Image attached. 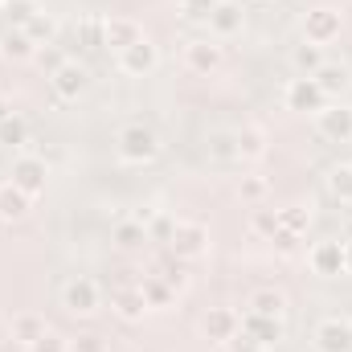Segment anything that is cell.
<instances>
[{"label":"cell","instance_id":"obj_17","mask_svg":"<svg viewBox=\"0 0 352 352\" xmlns=\"http://www.w3.org/2000/svg\"><path fill=\"white\" fill-rule=\"evenodd\" d=\"M184 66L197 70V74H213L221 66V45H213V41H188L184 45Z\"/></svg>","mask_w":352,"mask_h":352},{"label":"cell","instance_id":"obj_18","mask_svg":"<svg viewBox=\"0 0 352 352\" xmlns=\"http://www.w3.org/2000/svg\"><path fill=\"white\" fill-rule=\"evenodd\" d=\"M50 328H45V316H37V311H16L12 316V324H8V336H12V344H21V349H29L37 336H45Z\"/></svg>","mask_w":352,"mask_h":352},{"label":"cell","instance_id":"obj_13","mask_svg":"<svg viewBox=\"0 0 352 352\" xmlns=\"http://www.w3.org/2000/svg\"><path fill=\"white\" fill-rule=\"evenodd\" d=\"M242 332H250V336H254L258 344H266V349L283 344V336H287L283 320H274V316H258V311H242Z\"/></svg>","mask_w":352,"mask_h":352},{"label":"cell","instance_id":"obj_24","mask_svg":"<svg viewBox=\"0 0 352 352\" xmlns=\"http://www.w3.org/2000/svg\"><path fill=\"white\" fill-rule=\"evenodd\" d=\"M238 156L242 160H263L266 156V131L263 127H238Z\"/></svg>","mask_w":352,"mask_h":352},{"label":"cell","instance_id":"obj_38","mask_svg":"<svg viewBox=\"0 0 352 352\" xmlns=\"http://www.w3.org/2000/svg\"><path fill=\"white\" fill-rule=\"evenodd\" d=\"M270 242H274V250H278L283 258L299 254V246H303V238H299V234H291V230H274V234H270Z\"/></svg>","mask_w":352,"mask_h":352},{"label":"cell","instance_id":"obj_46","mask_svg":"<svg viewBox=\"0 0 352 352\" xmlns=\"http://www.w3.org/2000/svg\"><path fill=\"white\" fill-rule=\"evenodd\" d=\"M0 8H4V0H0Z\"/></svg>","mask_w":352,"mask_h":352},{"label":"cell","instance_id":"obj_15","mask_svg":"<svg viewBox=\"0 0 352 352\" xmlns=\"http://www.w3.org/2000/svg\"><path fill=\"white\" fill-rule=\"evenodd\" d=\"M311 78L320 82V90H324L328 98H340V94H349V87H352V70L344 62H324Z\"/></svg>","mask_w":352,"mask_h":352},{"label":"cell","instance_id":"obj_45","mask_svg":"<svg viewBox=\"0 0 352 352\" xmlns=\"http://www.w3.org/2000/svg\"><path fill=\"white\" fill-rule=\"evenodd\" d=\"M349 238H352V221H349Z\"/></svg>","mask_w":352,"mask_h":352},{"label":"cell","instance_id":"obj_11","mask_svg":"<svg viewBox=\"0 0 352 352\" xmlns=\"http://www.w3.org/2000/svg\"><path fill=\"white\" fill-rule=\"evenodd\" d=\"M311 270L324 274V278H336L344 274V242L340 238H324L311 246Z\"/></svg>","mask_w":352,"mask_h":352},{"label":"cell","instance_id":"obj_5","mask_svg":"<svg viewBox=\"0 0 352 352\" xmlns=\"http://www.w3.org/2000/svg\"><path fill=\"white\" fill-rule=\"evenodd\" d=\"M283 98H287V107H291V111H303V115H316V111H324V107H328V94L320 90V82H316V78H303V74L287 82Z\"/></svg>","mask_w":352,"mask_h":352},{"label":"cell","instance_id":"obj_42","mask_svg":"<svg viewBox=\"0 0 352 352\" xmlns=\"http://www.w3.org/2000/svg\"><path fill=\"white\" fill-rule=\"evenodd\" d=\"M70 352H107V344H102V336H78Z\"/></svg>","mask_w":352,"mask_h":352},{"label":"cell","instance_id":"obj_27","mask_svg":"<svg viewBox=\"0 0 352 352\" xmlns=\"http://www.w3.org/2000/svg\"><path fill=\"white\" fill-rule=\"evenodd\" d=\"M291 62H295V70L303 74V78H311L328 58H324V45H311V41H303V45H295V54H291Z\"/></svg>","mask_w":352,"mask_h":352},{"label":"cell","instance_id":"obj_9","mask_svg":"<svg viewBox=\"0 0 352 352\" xmlns=\"http://www.w3.org/2000/svg\"><path fill=\"white\" fill-rule=\"evenodd\" d=\"M87 82H90V74H87V66H78V62H62V66L50 74L54 94H58V98H66V102H74V98L87 90Z\"/></svg>","mask_w":352,"mask_h":352},{"label":"cell","instance_id":"obj_8","mask_svg":"<svg viewBox=\"0 0 352 352\" xmlns=\"http://www.w3.org/2000/svg\"><path fill=\"white\" fill-rule=\"evenodd\" d=\"M316 349L320 352H352V320L328 316L316 324Z\"/></svg>","mask_w":352,"mask_h":352},{"label":"cell","instance_id":"obj_33","mask_svg":"<svg viewBox=\"0 0 352 352\" xmlns=\"http://www.w3.org/2000/svg\"><path fill=\"white\" fill-rule=\"evenodd\" d=\"M140 291H144L148 307H164V303H173V295H176L164 278H144V287H140Z\"/></svg>","mask_w":352,"mask_h":352},{"label":"cell","instance_id":"obj_28","mask_svg":"<svg viewBox=\"0 0 352 352\" xmlns=\"http://www.w3.org/2000/svg\"><path fill=\"white\" fill-rule=\"evenodd\" d=\"M0 12L8 16V25H12V29H25V25H29L37 12H45V8H41V0H4V8H0Z\"/></svg>","mask_w":352,"mask_h":352},{"label":"cell","instance_id":"obj_19","mask_svg":"<svg viewBox=\"0 0 352 352\" xmlns=\"http://www.w3.org/2000/svg\"><path fill=\"white\" fill-rule=\"evenodd\" d=\"M33 54H37V45H33V37H29L25 29H12V25H8V29L0 33V58H4V62H29Z\"/></svg>","mask_w":352,"mask_h":352},{"label":"cell","instance_id":"obj_12","mask_svg":"<svg viewBox=\"0 0 352 352\" xmlns=\"http://www.w3.org/2000/svg\"><path fill=\"white\" fill-rule=\"evenodd\" d=\"M140 37H144L140 21H131V16H107V29H102V45H107V50L123 54V50H131Z\"/></svg>","mask_w":352,"mask_h":352},{"label":"cell","instance_id":"obj_22","mask_svg":"<svg viewBox=\"0 0 352 352\" xmlns=\"http://www.w3.org/2000/svg\"><path fill=\"white\" fill-rule=\"evenodd\" d=\"M115 311L123 316V320H144V311H148V299H144V291L140 287H123V291H115Z\"/></svg>","mask_w":352,"mask_h":352},{"label":"cell","instance_id":"obj_39","mask_svg":"<svg viewBox=\"0 0 352 352\" xmlns=\"http://www.w3.org/2000/svg\"><path fill=\"white\" fill-rule=\"evenodd\" d=\"M226 349H230V352H270L266 344H258V340H254L250 332H242V328H238V332H234V336L226 340Z\"/></svg>","mask_w":352,"mask_h":352},{"label":"cell","instance_id":"obj_44","mask_svg":"<svg viewBox=\"0 0 352 352\" xmlns=\"http://www.w3.org/2000/svg\"><path fill=\"white\" fill-rule=\"evenodd\" d=\"M8 115H12V107H8V98H4V94H0V123H4V119H8Z\"/></svg>","mask_w":352,"mask_h":352},{"label":"cell","instance_id":"obj_23","mask_svg":"<svg viewBox=\"0 0 352 352\" xmlns=\"http://www.w3.org/2000/svg\"><path fill=\"white\" fill-rule=\"evenodd\" d=\"M144 242H148V226H144V221H135V217H119V221H115V246L135 250V246H144Z\"/></svg>","mask_w":352,"mask_h":352},{"label":"cell","instance_id":"obj_20","mask_svg":"<svg viewBox=\"0 0 352 352\" xmlns=\"http://www.w3.org/2000/svg\"><path fill=\"white\" fill-rule=\"evenodd\" d=\"M205 148H209V160H217V164H242V156H238V135H234V131H213V135L205 140Z\"/></svg>","mask_w":352,"mask_h":352},{"label":"cell","instance_id":"obj_31","mask_svg":"<svg viewBox=\"0 0 352 352\" xmlns=\"http://www.w3.org/2000/svg\"><path fill=\"white\" fill-rule=\"evenodd\" d=\"M328 192L336 201H352V164H332L328 168Z\"/></svg>","mask_w":352,"mask_h":352},{"label":"cell","instance_id":"obj_43","mask_svg":"<svg viewBox=\"0 0 352 352\" xmlns=\"http://www.w3.org/2000/svg\"><path fill=\"white\" fill-rule=\"evenodd\" d=\"M344 270H349V274H352V238H349V242H344Z\"/></svg>","mask_w":352,"mask_h":352},{"label":"cell","instance_id":"obj_29","mask_svg":"<svg viewBox=\"0 0 352 352\" xmlns=\"http://www.w3.org/2000/svg\"><path fill=\"white\" fill-rule=\"evenodd\" d=\"M307 226H311V209L307 205H283L278 209V230H291V234H307Z\"/></svg>","mask_w":352,"mask_h":352},{"label":"cell","instance_id":"obj_1","mask_svg":"<svg viewBox=\"0 0 352 352\" xmlns=\"http://www.w3.org/2000/svg\"><path fill=\"white\" fill-rule=\"evenodd\" d=\"M119 156L127 164H148V160L160 156V135L152 127H144V123H127L119 131Z\"/></svg>","mask_w":352,"mask_h":352},{"label":"cell","instance_id":"obj_36","mask_svg":"<svg viewBox=\"0 0 352 352\" xmlns=\"http://www.w3.org/2000/svg\"><path fill=\"white\" fill-rule=\"evenodd\" d=\"M238 197L250 201V205H258V201L266 197V180L263 176H242V180H238Z\"/></svg>","mask_w":352,"mask_h":352},{"label":"cell","instance_id":"obj_14","mask_svg":"<svg viewBox=\"0 0 352 352\" xmlns=\"http://www.w3.org/2000/svg\"><path fill=\"white\" fill-rule=\"evenodd\" d=\"M156 62H160V54H156V45H152L148 37H140L131 50L119 54V70H123V74H152Z\"/></svg>","mask_w":352,"mask_h":352},{"label":"cell","instance_id":"obj_21","mask_svg":"<svg viewBox=\"0 0 352 352\" xmlns=\"http://www.w3.org/2000/svg\"><path fill=\"white\" fill-rule=\"evenodd\" d=\"M29 192H21L16 184H4L0 188V221H21L25 213H29Z\"/></svg>","mask_w":352,"mask_h":352},{"label":"cell","instance_id":"obj_16","mask_svg":"<svg viewBox=\"0 0 352 352\" xmlns=\"http://www.w3.org/2000/svg\"><path fill=\"white\" fill-rule=\"evenodd\" d=\"M242 21H246V12H242V4H234V0H217V8L209 12V29H213L217 37L242 33Z\"/></svg>","mask_w":352,"mask_h":352},{"label":"cell","instance_id":"obj_32","mask_svg":"<svg viewBox=\"0 0 352 352\" xmlns=\"http://www.w3.org/2000/svg\"><path fill=\"white\" fill-rule=\"evenodd\" d=\"M0 144H8V148L29 144V123H25L21 115H8V119L0 123Z\"/></svg>","mask_w":352,"mask_h":352},{"label":"cell","instance_id":"obj_10","mask_svg":"<svg viewBox=\"0 0 352 352\" xmlns=\"http://www.w3.org/2000/svg\"><path fill=\"white\" fill-rule=\"evenodd\" d=\"M238 328H242V316L230 311V307H209V311L201 316V332H205V340H213V344H226Z\"/></svg>","mask_w":352,"mask_h":352},{"label":"cell","instance_id":"obj_41","mask_svg":"<svg viewBox=\"0 0 352 352\" xmlns=\"http://www.w3.org/2000/svg\"><path fill=\"white\" fill-rule=\"evenodd\" d=\"M33 58H37V62H41V66H45V70H50V74H54V70H58V66H62V62H66V58H62V54H54V45H45V50H37V54H33Z\"/></svg>","mask_w":352,"mask_h":352},{"label":"cell","instance_id":"obj_34","mask_svg":"<svg viewBox=\"0 0 352 352\" xmlns=\"http://www.w3.org/2000/svg\"><path fill=\"white\" fill-rule=\"evenodd\" d=\"M274 230H278V209H254V213H250V234L270 238Z\"/></svg>","mask_w":352,"mask_h":352},{"label":"cell","instance_id":"obj_37","mask_svg":"<svg viewBox=\"0 0 352 352\" xmlns=\"http://www.w3.org/2000/svg\"><path fill=\"white\" fill-rule=\"evenodd\" d=\"M25 352H70V340H66V336H58V332L50 328L45 336H37V340H33Z\"/></svg>","mask_w":352,"mask_h":352},{"label":"cell","instance_id":"obj_7","mask_svg":"<svg viewBox=\"0 0 352 352\" xmlns=\"http://www.w3.org/2000/svg\"><path fill=\"white\" fill-rule=\"evenodd\" d=\"M340 8H311L307 16H303V41H311V45H328V41H336L340 37Z\"/></svg>","mask_w":352,"mask_h":352},{"label":"cell","instance_id":"obj_6","mask_svg":"<svg viewBox=\"0 0 352 352\" xmlns=\"http://www.w3.org/2000/svg\"><path fill=\"white\" fill-rule=\"evenodd\" d=\"M62 303H66V311H74V316H94L98 311V303H102V291H98V283L94 278H70L66 287H62Z\"/></svg>","mask_w":352,"mask_h":352},{"label":"cell","instance_id":"obj_2","mask_svg":"<svg viewBox=\"0 0 352 352\" xmlns=\"http://www.w3.org/2000/svg\"><path fill=\"white\" fill-rule=\"evenodd\" d=\"M316 127H320V135L324 140H332V144H352V107L349 102H328L324 111H316Z\"/></svg>","mask_w":352,"mask_h":352},{"label":"cell","instance_id":"obj_26","mask_svg":"<svg viewBox=\"0 0 352 352\" xmlns=\"http://www.w3.org/2000/svg\"><path fill=\"white\" fill-rule=\"evenodd\" d=\"M102 29H107V16H82V21L74 25L78 50H102Z\"/></svg>","mask_w":352,"mask_h":352},{"label":"cell","instance_id":"obj_3","mask_svg":"<svg viewBox=\"0 0 352 352\" xmlns=\"http://www.w3.org/2000/svg\"><path fill=\"white\" fill-rule=\"evenodd\" d=\"M168 246H173L176 258H188V263H192V258H201V254L209 250V230H205L201 221H176Z\"/></svg>","mask_w":352,"mask_h":352},{"label":"cell","instance_id":"obj_30","mask_svg":"<svg viewBox=\"0 0 352 352\" xmlns=\"http://www.w3.org/2000/svg\"><path fill=\"white\" fill-rule=\"evenodd\" d=\"M25 33L33 37V45H54V37H58V21H54L50 12H37V16L25 25Z\"/></svg>","mask_w":352,"mask_h":352},{"label":"cell","instance_id":"obj_35","mask_svg":"<svg viewBox=\"0 0 352 352\" xmlns=\"http://www.w3.org/2000/svg\"><path fill=\"white\" fill-rule=\"evenodd\" d=\"M173 217H168V213H152V217H148V242H168V238H173Z\"/></svg>","mask_w":352,"mask_h":352},{"label":"cell","instance_id":"obj_40","mask_svg":"<svg viewBox=\"0 0 352 352\" xmlns=\"http://www.w3.org/2000/svg\"><path fill=\"white\" fill-rule=\"evenodd\" d=\"M217 8V0H180V12L188 21H209V12Z\"/></svg>","mask_w":352,"mask_h":352},{"label":"cell","instance_id":"obj_4","mask_svg":"<svg viewBox=\"0 0 352 352\" xmlns=\"http://www.w3.org/2000/svg\"><path fill=\"white\" fill-rule=\"evenodd\" d=\"M45 180H50V164H45L37 152H25V156L12 160V184H16L21 192L37 197V192H45Z\"/></svg>","mask_w":352,"mask_h":352},{"label":"cell","instance_id":"obj_25","mask_svg":"<svg viewBox=\"0 0 352 352\" xmlns=\"http://www.w3.org/2000/svg\"><path fill=\"white\" fill-rule=\"evenodd\" d=\"M246 311H258V316H274V320H283V311H287V299H283L274 287H263V291H254V295H250Z\"/></svg>","mask_w":352,"mask_h":352}]
</instances>
